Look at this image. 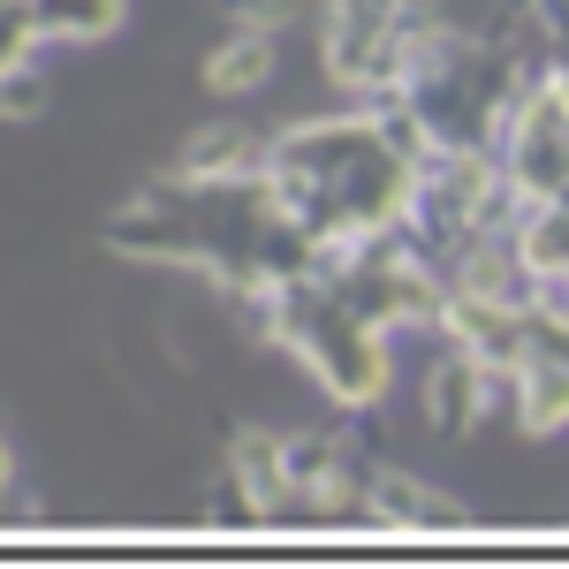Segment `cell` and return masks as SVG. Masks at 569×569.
Segmentation results:
<instances>
[{
    "label": "cell",
    "mask_w": 569,
    "mask_h": 569,
    "mask_svg": "<svg viewBox=\"0 0 569 569\" xmlns=\"http://www.w3.org/2000/svg\"><path fill=\"white\" fill-rule=\"evenodd\" d=\"M281 350L342 410H380L395 395V335L305 273H281Z\"/></svg>",
    "instance_id": "6da1fadb"
},
{
    "label": "cell",
    "mask_w": 569,
    "mask_h": 569,
    "mask_svg": "<svg viewBox=\"0 0 569 569\" xmlns=\"http://www.w3.org/2000/svg\"><path fill=\"white\" fill-rule=\"evenodd\" d=\"M107 251L130 259V266H144V273H190V281H206L213 297H236V281H243V266H228L213 243H198V228L168 206L160 182L107 213Z\"/></svg>",
    "instance_id": "7a4b0ae2"
},
{
    "label": "cell",
    "mask_w": 569,
    "mask_h": 569,
    "mask_svg": "<svg viewBox=\"0 0 569 569\" xmlns=\"http://www.w3.org/2000/svg\"><path fill=\"white\" fill-rule=\"evenodd\" d=\"M266 160H273V137H259L251 122H206L182 137V152L152 182L176 198H243L266 182Z\"/></svg>",
    "instance_id": "3957f363"
},
{
    "label": "cell",
    "mask_w": 569,
    "mask_h": 569,
    "mask_svg": "<svg viewBox=\"0 0 569 569\" xmlns=\"http://www.w3.org/2000/svg\"><path fill=\"white\" fill-rule=\"evenodd\" d=\"M501 168L525 182L531 198H555L569 182V77H562V61L517 91V122H509V144H501Z\"/></svg>",
    "instance_id": "277c9868"
},
{
    "label": "cell",
    "mask_w": 569,
    "mask_h": 569,
    "mask_svg": "<svg viewBox=\"0 0 569 569\" xmlns=\"http://www.w3.org/2000/svg\"><path fill=\"white\" fill-rule=\"evenodd\" d=\"M493 410H509V372H486L479 357L440 342V357L426 365V380H418V418H426V433L471 440Z\"/></svg>",
    "instance_id": "5b68a950"
},
{
    "label": "cell",
    "mask_w": 569,
    "mask_h": 569,
    "mask_svg": "<svg viewBox=\"0 0 569 569\" xmlns=\"http://www.w3.org/2000/svg\"><path fill=\"white\" fill-rule=\"evenodd\" d=\"M448 350L479 357L486 372H517L539 342H547V327L517 305H493V297H463V289H448V311H440V335Z\"/></svg>",
    "instance_id": "8992f818"
},
{
    "label": "cell",
    "mask_w": 569,
    "mask_h": 569,
    "mask_svg": "<svg viewBox=\"0 0 569 569\" xmlns=\"http://www.w3.org/2000/svg\"><path fill=\"white\" fill-rule=\"evenodd\" d=\"M365 525H380V531H471V509H463L456 493L426 486L418 471L380 463V471L365 479Z\"/></svg>",
    "instance_id": "52a82bcc"
},
{
    "label": "cell",
    "mask_w": 569,
    "mask_h": 569,
    "mask_svg": "<svg viewBox=\"0 0 569 569\" xmlns=\"http://www.w3.org/2000/svg\"><path fill=\"white\" fill-rule=\"evenodd\" d=\"M509 426L525 440L569 433V357L555 350V342H539V350L509 372Z\"/></svg>",
    "instance_id": "ba28073f"
},
{
    "label": "cell",
    "mask_w": 569,
    "mask_h": 569,
    "mask_svg": "<svg viewBox=\"0 0 569 569\" xmlns=\"http://www.w3.org/2000/svg\"><path fill=\"white\" fill-rule=\"evenodd\" d=\"M440 273H448V289H463V297H493V305H517V311H531V289H539V273L525 266L517 236H471Z\"/></svg>",
    "instance_id": "9c48e42d"
},
{
    "label": "cell",
    "mask_w": 569,
    "mask_h": 569,
    "mask_svg": "<svg viewBox=\"0 0 569 569\" xmlns=\"http://www.w3.org/2000/svg\"><path fill=\"white\" fill-rule=\"evenodd\" d=\"M228 471L251 486L266 525H273L281 509H297V493H289V433H273V426H236V433H228Z\"/></svg>",
    "instance_id": "30bf717a"
},
{
    "label": "cell",
    "mask_w": 569,
    "mask_h": 569,
    "mask_svg": "<svg viewBox=\"0 0 569 569\" xmlns=\"http://www.w3.org/2000/svg\"><path fill=\"white\" fill-rule=\"evenodd\" d=\"M206 91L213 99H259L273 77H281V39L273 31H228V39L206 53Z\"/></svg>",
    "instance_id": "8fae6325"
},
{
    "label": "cell",
    "mask_w": 569,
    "mask_h": 569,
    "mask_svg": "<svg viewBox=\"0 0 569 569\" xmlns=\"http://www.w3.org/2000/svg\"><path fill=\"white\" fill-rule=\"evenodd\" d=\"M46 46H107L130 23V0H31Z\"/></svg>",
    "instance_id": "7c38bea8"
},
{
    "label": "cell",
    "mask_w": 569,
    "mask_h": 569,
    "mask_svg": "<svg viewBox=\"0 0 569 569\" xmlns=\"http://www.w3.org/2000/svg\"><path fill=\"white\" fill-rule=\"evenodd\" d=\"M350 456H357L350 433H289V493H297V509H305V501L335 479Z\"/></svg>",
    "instance_id": "4fadbf2b"
},
{
    "label": "cell",
    "mask_w": 569,
    "mask_h": 569,
    "mask_svg": "<svg viewBox=\"0 0 569 569\" xmlns=\"http://www.w3.org/2000/svg\"><path fill=\"white\" fill-rule=\"evenodd\" d=\"M517 251H525L531 273H569V206L562 198H539L517 228Z\"/></svg>",
    "instance_id": "5bb4252c"
},
{
    "label": "cell",
    "mask_w": 569,
    "mask_h": 569,
    "mask_svg": "<svg viewBox=\"0 0 569 569\" xmlns=\"http://www.w3.org/2000/svg\"><path fill=\"white\" fill-rule=\"evenodd\" d=\"M0 91H8V99H0V107H8V122H39L46 99H53L39 53H0Z\"/></svg>",
    "instance_id": "9a60e30c"
},
{
    "label": "cell",
    "mask_w": 569,
    "mask_h": 569,
    "mask_svg": "<svg viewBox=\"0 0 569 569\" xmlns=\"http://www.w3.org/2000/svg\"><path fill=\"white\" fill-rule=\"evenodd\" d=\"M297 16H305V0H220V23L228 31H273L281 39Z\"/></svg>",
    "instance_id": "2e32d148"
},
{
    "label": "cell",
    "mask_w": 569,
    "mask_h": 569,
    "mask_svg": "<svg viewBox=\"0 0 569 569\" xmlns=\"http://www.w3.org/2000/svg\"><path fill=\"white\" fill-rule=\"evenodd\" d=\"M206 525H228V531H251V525H266V509L251 501V486L236 479V471H220V486L206 493Z\"/></svg>",
    "instance_id": "e0dca14e"
},
{
    "label": "cell",
    "mask_w": 569,
    "mask_h": 569,
    "mask_svg": "<svg viewBox=\"0 0 569 569\" xmlns=\"http://www.w3.org/2000/svg\"><path fill=\"white\" fill-rule=\"evenodd\" d=\"M539 31L569 53V0H539Z\"/></svg>",
    "instance_id": "ac0fdd59"
},
{
    "label": "cell",
    "mask_w": 569,
    "mask_h": 569,
    "mask_svg": "<svg viewBox=\"0 0 569 569\" xmlns=\"http://www.w3.org/2000/svg\"><path fill=\"white\" fill-rule=\"evenodd\" d=\"M555 198H562V206H569V182H562V190H555Z\"/></svg>",
    "instance_id": "d6986e66"
},
{
    "label": "cell",
    "mask_w": 569,
    "mask_h": 569,
    "mask_svg": "<svg viewBox=\"0 0 569 569\" xmlns=\"http://www.w3.org/2000/svg\"><path fill=\"white\" fill-rule=\"evenodd\" d=\"M562 77H569V53H562Z\"/></svg>",
    "instance_id": "ffe728a7"
}]
</instances>
